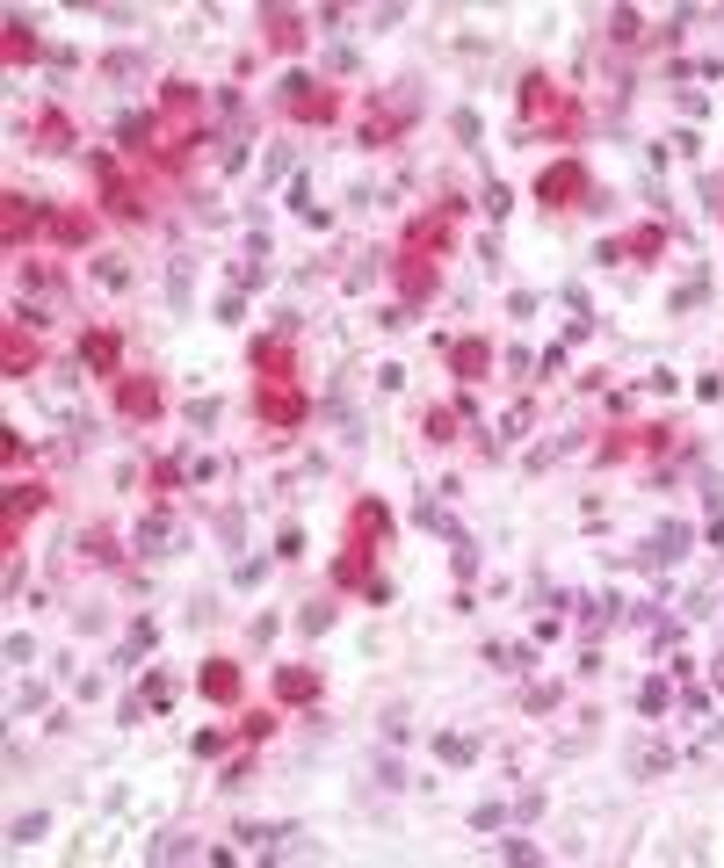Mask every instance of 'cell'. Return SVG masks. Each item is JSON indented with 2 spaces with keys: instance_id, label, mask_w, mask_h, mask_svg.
<instances>
[{
  "instance_id": "cell-47",
  "label": "cell",
  "mask_w": 724,
  "mask_h": 868,
  "mask_svg": "<svg viewBox=\"0 0 724 868\" xmlns=\"http://www.w3.org/2000/svg\"><path fill=\"white\" fill-rule=\"evenodd\" d=\"M478 203H486V217H493V225H500V217H507V210H515V196H507V189H500V181H493V189H486V196H478Z\"/></svg>"
},
{
  "instance_id": "cell-48",
  "label": "cell",
  "mask_w": 724,
  "mask_h": 868,
  "mask_svg": "<svg viewBox=\"0 0 724 868\" xmlns=\"http://www.w3.org/2000/svg\"><path fill=\"white\" fill-rule=\"evenodd\" d=\"M667 767H674L667 746H645V753H638V774H667Z\"/></svg>"
},
{
  "instance_id": "cell-21",
  "label": "cell",
  "mask_w": 724,
  "mask_h": 868,
  "mask_svg": "<svg viewBox=\"0 0 724 868\" xmlns=\"http://www.w3.org/2000/svg\"><path fill=\"white\" fill-rule=\"evenodd\" d=\"M116 145H124L131 152V160H153V152H160V116L153 109H131V116H116Z\"/></svg>"
},
{
  "instance_id": "cell-51",
  "label": "cell",
  "mask_w": 724,
  "mask_h": 868,
  "mask_svg": "<svg viewBox=\"0 0 724 868\" xmlns=\"http://www.w3.org/2000/svg\"><path fill=\"white\" fill-rule=\"evenodd\" d=\"M276 557H305V529H297V521H290V529L276 536Z\"/></svg>"
},
{
  "instance_id": "cell-54",
  "label": "cell",
  "mask_w": 724,
  "mask_h": 868,
  "mask_svg": "<svg viewBox=\"0 0 724 868\" xmlns=\"http://www.w3.org/2000/svg\"><path fill=\"white\" fill-rule=\"evenodd\" d=\"M276 174H290V145H276V152L261 160V181H276Z\"/></svg>"
},
{
  "instance_id": "cell-53",
  "label": "cell",
  "mask_w": 724,
  "mask_h": 868,
  "mask_svg": "<svg viewBox=\"0 0 724 868\" xmlns=\"http://www.w3.org/2000/svg\"><path fill=\"white\" fill-rule=\"evenodd\" d=\"M377 789H406V767L399 760H377Z\"/></svg>"
},
{
  "instance_id": "cell-19",
  "label": "cell",
  "mask_w": 724,
  "mask_h": 868,
  "mask_svg": "<svg viewBox=\"0 0 724 868\" xmlns=\"http://www.w3.org/2000/svg\"><path fill=\"white\" fill-rule=\"evenodd\" d=\"M449 239H457L449 210H428V217H413V225H406V239H399V246H406V254H435V261H442V254H449Z\"/></svg>"
},
{
  "instance_id": "cell-27",
  "label": "cell",
  "mask_w": 724,
  "mask_h": 868,
  "mask_svg": "<svg viewBox=\"0 0 724 868\" xmlns=\"http://www.w3.org/2000/svg\"><path fill=\"white\" fill-rule=\"evenodd\" d=\"M37 145H44V152H73V145H80L73 116H66V109H44V116H37Z\"/></svg>"
},
{
  "instance_id": "cell-22",
  "label": "cell",
  "mask_w": 724,
  "mask_h": 868,
  "mask_svg": "<svg viewBox=\"0 0 724 868\" xmlns=\"http://www.w3.org/2000/svg\"><path fill=\"white\" fill-rule=\"evenodd\" d=\"M326 695V680H319V666H276V702H290V709H305V702H319Z\"/></svg>"
},
{
  "instance_id": "cell-42",
  "label": "cell",
  "mask_w": 724,
  "mask_h": 868,
  "mask_svg": "<svg viewBox=\"0 0 724 868\" xmlns=\"http://www.w3.org/2000/svg\"><path fill=\"white\" fill-rule=\"evenodd\" d=\"M145 854H153V861H189L196 847H189V840H181V832H167V840H153V847H145Z\"/></svg>"
},
{
  "instance_id": "cell-8",
  "label": "cell",
  "mask_w": 724,
  "mask_h": 868,
  "mask_svg": "<svg viewBox=\"0 0 724 868\" xmlns=\"http://www.w3.org/2000/svg\"><path fill=\"white\" fill-rule=\"evenodd\" d=\"M384 268H391V283H399V304H406V312H420V304L442 290V261H435V254H406V246H399Z\"/></svg>"
},
{
  "instance_id": "cell-40",
  "label": "cell",
  "mask_w": 724,
  "mask_h": 868,
  "mask_svg": "<svg viewBox=\"0 0 724 868\" xmlns=\"http://www.w3.org/2000/svg\"><path fill=\"white\" fill-rule=\"evenodd\" d=\"M449 565H457V579H478V543L457 536V543H449Z\"/></svg>"
},
{
  "instance_id": "cell-5",
  "label": "cell",
  "mask_w": 724,
  "mask_h": 868,
  "mask_svg": "<svg viewBox=\"0 0 724 868\" xmlns=\"http://www.w3.org/2000/svg\"><path fill=\"white\" fill-rule=\"evenodd\" d=\"M536 203H543V210H587V203H594L587 160H551V167L536 174Z\"/></svg>"
},
{
  "instance_id": "cell-10",
  "label": "cell",
  "mask_w": 724,
  "mask_h": 868,
  "mask_svg": "<svg viewBox=\"0 0 724 868\" xmlns=\"http://www.w3.org/2000/svg\"><path fill=\"white\" fill-rule=\"evenodd\" d=\"M44 225H51V203L22 196V189L0 196V246H8V254H22V239H37Z\"/></svg>"
},
{
  "instance_id": "cell-30",
  "label": "cell",
  "mask_w": 724,
  "mask_h": 868,
  "mask_svg": "<svg viewBox=\"0 0 724 868\" xmlns=\"http://www.w3.org/2000/svg\"><path fill=\"white\" fill-rule=\"evenodd\" d=\"M645 37V15L638 8H609V44H638Z\"/></svg>"
},
{
  "instance_id": "cell-12",
  "label": "cell",
  "mask_w": 724,
  "mask_h": 868,
  "mask_svg": "<svg viewBox=\"0 0 724 868\" xmlns=\"http://www.w3.org/2000/svg\"><path fill=\"white\" fill-rule=\"evenodd\" d=\"M261 44L283 51V58H297V51L312 44V15H297V8H261Z\"/></svg>"
},
{
  "instance_id": "cell-49",
  "label": "cell",
  "mask_w": 724,
  "mask_h": 868,
  "mask_svg": "<svg viewBox=\"0 0 724 868\" xmlns=\"http://www.w3.org/2000/svg\"><path fill=\"white\" fill-rule=\"evenodd\" d=\"M8 666H37V644H29V637H22V630H15V637H8Z\"/></svg>"
},
{
  "instance_id": "cell-4",
  "label": "cell",
  "mask_w": 724,
  "mask_h": 868,
  "mask_svg": "<svg viewBox=\"0 0 724 868\" xmlns=\"http://www.w3.org/2000/svg\"><path fill=\"white\" fill-rule=\"evenodd\" d=\"M247 362H254L261 384H297V312H283L276 333H261L247 348Z\"/></svg>"
},
{
  "instance_id": "cell-1",
  "label": "cell",
  "mask_w": 724,
  "mask_h": 868,
  "mask_svg": "<svg viewBox=\"0 0 724 868\" xmlns=\"http://www.w3.org/2000/svg\"><path fill=\"white\" fill-rule=\"evenodd\" d=\"M522 123L529 131H558V138H572L580 131V102H572V87H558L551 73H522Z\"/></svg>"
},
{
  "instance_id": "cell-39",
  "label": "cell",
  "mask_w": 724,
  "mask_h": 868,
  "mask_svg": "<svg viewBox=\"0 0 724 868\" xmlns=\"http://www.w3.org/2000/svg\"><path fill=\"white\" fill-rule=\"evenodd\" d=\"M102 73H109V80H138V73H145V58H138V51H109V58H102Z\"/></svg>"
},
{
  "instance_id": "cell-15",
  "label": "cell",
  "mask_w": 724,
  "mask_h": 868,
  "mask_svg": "<svg viewBox=\"0 0 724 868\" xmlns=\"http://www.w3.org/2000/svg\"><path fill=\"white\" fill-rule=\"evenodd\" d=\"M442 355H449V377H457V384H486L493 377V340H478V333L442 340Z\"/></svg>"
},
{
  "instance_id": "cell-35",
  "label": "cell",
  "mask_w": 724,
  "mask_h": 868,
  "mask_svg": "<svg viewBox=\"0 0 724 868\" xmlns=\"http://www.w3.org/2000/svg\"><path fill=\"white\" fill-rule=\"evenodd\" d=\"M435 760H449V767H471V760H478V746H471V738H457V731H442V738H435Z\"/></svg>"
},
{
  "instance_id": "cell-32",
  "label": "cell",
  "mask_w": 724,
  "mask_h": 868,
  "mask_svg": "<svg viewBox=\"0 0 724 868\" xmlns=\"http://www.w3.org/2000/svg\"><path fill=\"white\" fill-rule=\"evenodd\" d=\"M153 644H160V630H153V623H131L124 651H116V666H138V659H145V651H153Z\"/></svg>"
},
{
  "instance_id": "cell-36",
  "label": "cell",
  "mask_w": 724,
  "mask_h": 868,
  "mask_svg": "<svg viewBox=\"0 0 724 868\" xmlns=\"http://www.w3.org/2000/svg\"><path fill=\"white\" fill-rule=\"evenodd\" d=\"M667 702H674V688H667V680H645V688H638V709H645V717H667Z\"/></svg>"
},
{
  "instance_id": "cell-16",
  "label": "cell",
  "mask_w": 724,
  "mask_h": 868,
  "mask_svg": "<svg viewBox=\"0 0 724 868\" xmlns=\"http://www.w3.org/2000/svg\"><path fill=\"white\" fill-rule=\"evenodd\" d=\"M391 529H399V521H391L384 500H355V507H348V543H355V550H384Z\"/></svg>"
},
{
  "instance_id": "cell-33",
  "label": "cell",
  "mask_w": 724,
  "mask_h": 868,
  "mask_svg": "<svg viewBox=\"0 0 724 868\" xmlns=\"http://www.w3.org/2000/svg\"><path fill=\"white\" fill-rule=\"evenodd\" d=\"M138 702H145V709H167V702H174V680L145 666V680H138Z\"/></svg>"
},
{
  "instance_id": "cell-24",
  "label": "cell",
  "mask_w": 724,
  "mask_h": 868,
  "mask_svg": "<svg viewBox=\"0 0 724 868\" xmlns=\"http://www.w3.org/2000/svg\"><path fill=\"white\" fill-rule=\"evenodd\" d=\"M688 543H696V529H688V521H667V529H652V543L638 557H645V565H681Z\"/></svg>"
},
{
  "instance_id": "cell-9",
  "label": "cell",
  "mask_w": 724,
  "mask_h": 868,
  "mask_svg": "<svg viewBox=\"0 0 724 868\" xmlns=\"http://www.w3.org/2000/svg\"><path fill=\"white\" fill-rule=\"evenodd\" d=\"M37 369H44V340L29 333V319H8V326H0V377L29 384Z\"/></svg>"
},
{
  "instance_id": "cell-29",
  "label": "cell",
  "mask_w": 724,
  "mask_h": 868,
  "mask_svg": "<svg viewBox=\"0 0 724 868\" xmlns=\"http://www.w3.org/2000/svg\"><path fill=\"white\" fill-rule=\"evenodd\" d=\"M457 406H428V413H420V442H435V449H449V442H457Z\"/></svg>"
},
{
  "instance_id": "cell-26",
  "label": "cell",
  "mask_w": 724,
  "mask_h": 868,
  "mask_svg": "<svg viewBox=\"0 0 724 868\" xmlns=\"http://www.w3.org/2000/svg\"><path fill=\"white\" fill-rule=\"evenodd\" d=\"M174 543H181V536H174V514H167V507L153 500V514L138 521V550H145V557H167Z\"/></svg>"
},
{
  "instance_id": "cell-28",
  "label": "cell",
  "mask_w": 724,
  "mask_h": 868,
  "mask_svg": "<svg viewBox=\"0 0 724 868\" xmlns=\"http://www.w3.org/2000/svg\"><path fill=\"white\" fill-rule=\"evenodd\" d=\"M616 246H623V261H659V254H667V225H638V232H623Z\"/></svg>"
},
{
  "instance_id": "cell-7",
  "label": "cell",
  "mask_w": 724,
  "mask_h": 868,
  "mask_svg": "<svg viewBox=\"0 0 724 868\" xmlns=\"http://www.w3.org/2000/svg\"><path fill=\"white\" fill-rule=\"evenodd\" d=\"M109 391H116V420H131V427H153L167 413V391H160V377H145V369H124Z\"/></svg>"
},
{
  "instance_id": "cell-25",
  "label": "cell",
  "mask_w": 724,
  "mask_h": 868,
  "mask_svg": "<svg viewBox=\"0 0 724 868\" xmlns=\"http://www.w3.org/2000/svg\"><path fill=\"white\" fill-rule=\"evenodd\" d=\"M44 239H51V246H66V254H80V246L95 239V217H87V210H51Z\"/></svg>"
},
{
  "instance_id": "cell-34",
  "label": "cell",
  "mask_w": 724,
  "mask_h": 868,
  "mask_svg": "<svg viewBox=\"0 0 724 868\" xmlns=\"http://www.w3.org/2000/svg\"><path fill=\"white\" fill-rule=\"evenodd\" d=\"M80 550L95 557V565H124V550H116V536H109V529H87V536H80Z\"/></svg>"
},
{
  "instance_id": "cell-23",
  "label": "cell",
  "mask_w": 724,
  "mask_h": 868,
  "mask_svg": "<svg viewBox=\"0 0 724 868\" xmlns=\"http://www.w3.org/2000/svg\"><path fill=\"white\" fill-rule=\"evenodd\" d=\"M0 58H8V66L44 58V37H37V22H29V15H8V29H0Z\"/></svg>"
},
{
  "instance_id": "cell-45",
  "label": "cell",
  "mask_w": 724,
  "mask_h": 868,
  "mask_svg": "<svg viewBox=\"0 0 724 868\" xmlns=\"http://www.w3.org/2000/svg\"><path fill=\"white\" fill-rule=\"evenodd\" d=\"M95 283H102V290H124L131 268H124V261H95Z\"/></svg>"
},
{
  "instance_id": "cell-18",
  "label": "cell",
  "mask_w": 724,
  "mask_h": 868,
  "mask_svg": "<svg viewBox=\"0 0 724 868\" xmlns=\"http://www.w3.org/2000/svg\"><path fill=\"white\" fill-rule=\"evenodd\" d=\"M196 688H203V702L232 709L239 695H247V673H239V659H203V666H196Z\"/></svg>"
},
{
  "instance_id": "cell-2",
  "label": "cell",
  "mask_w": 724,
  "mask_h": 868,
  "mask_svg": "<svg viewBox=\"0 0 724 868\" xmlns=\"http://www.w3.org/2000/svg\"><path fill=\"white\" fill-rule=\"evenodd\" d=\"M276 109H283L290 123H305V131H312V123L326 131V123L341 116V87H334V80H312V73H283V87H276Z\"/></svg>"
},
{
  "instance_id": "cell-38",
  "label": "cell",
  "mask_w": 724,
  "mask_h": 868,
  "mask_svg": "<svg viewBox=\"0 0 724 868\" xmlns=\"http://www.w3.org/2000/svg\"><path fill=\"white\" fill-rule=\"evenodd\" d=\"M276 724H283V717H276V709H254V717H247V724H239V738H247V746H261V738H276Z\"/></svg>"
},
{
  "instance_id": "cell-6",
  "label": "cell",
  "mask_w": 724,
  "mask_h": 868,
  "mask_svg": "<svg viewBox=\"0 0 724 868\" xmlns=\"http://www.w3.org/2000/svg\"><path fill=\"white\" fill-rule=\"evenodd\" d=\"M254 420H261L268 434H297V427L312 420L305 384H254Z\"/></svg>"
},
{
  "instance_id": "cell-3",
  "label": "cell",
  "mask_w": 724,
  "mask_h": 868,
  "mask_svg": "<svg viewBox=\"0 0 724 868\" xmlns=\"http://www.w3.org/2000/svg\"><path fill=\"white\" fill-rule=\"evenodd\" d=\"M87 167H95V181H102L109 217H124V225H145V217H153V196H145V181H131L116 152H87Z\"/></svg>"
},
{
  "instance_id": "cell-44",
  "label": "cell",
  "mask_w": 724,
  "mask_h": 868,
  "mask_svg": "<svg viewBox=\"0 0 724 868\" xmlns=\"http://www.w3.org/2000/svg\"><path fill=\"white\" fill-rule=\"evenodd\" d=\"M449 131H457L464 145H478V138H486V123H478V109H457V116H449Z\"/></svg>"
},
{
  "instance_id": "cell-31",
  "label": "cell",
  "mask_w": 724,
  "mask_h": 868,
  "mask_svg": "<svg viewBox=\"0 0 724 868\" xmlns=\"http://www.w3.org/2000/svg\"><path fill=\"white\" fill-rule=\"evenodd\" d=\"M181 478H189V456H160V463H153V500H167Z\"/></svg>"
},
{
  "instance_id": "cell-46",
  "label": "cell",
  "mask_w": 724,
  "mask_h": 868,
  "mask_svg": "<svg viewBox=\"0 0 724 868\" xmlns=\"http://www.w3.org/2000/svg\"><path fill=\"white\" fill-rule=\"evenodd\" d=\"M268 579V557H239V572H232V586H261Z\"/></svg>"
},
{
  "instance_id": "cell-13",
  "label": "cell",
  "mask_w": 724,
  "mask_h": 868,
  "mask_svg": "<svg viewBox=\"0 0 724 868\" xmlns=\"http://www.w3.org/2000/svg\"><path fill=\"white\" fill-rule=\"evenodd\" d=\"M80 369H95L102 384H116V377H124V333H116V326L80 333Z\"/></svg>"
},
{
  "instance_id": "cell-11",
  "label": "cell",
  "mask_w": 724,
  "mask_h": 868,
  "mask_svg": "<svg viewBox=\"0 0 724 868\" xmlns=\"http://www.w3.org/2000/svg\"><path fill=\"white\" fill-rule=\"evenodd\" d=\"M413 109H420L413 80H399V87H391V102H384V109L370 102V116H362V145H399V131L413 123Z\"/></svg>"
},
{
  "instance_id": "cell-17",
  "label": "cell",
  "mask_w": 724,
  "mask_h": 868,
  "mask_svg": "<svg viewBox=\"0 0 724 868\" xmlns=\"http://www.w3.org/2000/svg\"><path fill=\"white\" fill-rule=\"evenodd\" d=\"M674 442V427H616V434H601V463H623V456H652V449H667Z\"/></svg>"
},
{
  "instance_id": "cell-43",
  "label": "cell",
  "mask_w": 724,
  "mask_h": 868,
  "mask_svg": "<svg viewBox=\"0 0 724 868\" xmlns=\"http://www.w3.org/2000/svg\"><path fill=\"white\" fill-rule=\"evenodd\" d=\"M225 746H232V738H225V731H196V738H189V753H196V760H218Z\"/></svg>"
},
{
  "instance_id": "cell-14",
  "label": "cell",
  "mask_w": 724,
  "mask_h": 868,
  "mask_svg": "<svg viewBox=\"0 0 724 868\" xmlns=\"http://www.w3.org/2000/svg\"><path fill=\"white\" fill-rule=\"evenodd\" d=\"M51 507V492L37 485V478H29V485H8V521H0V543H8V557L22 550V521H37Z\"/></svg>"
},
{
  "instance_id": "cell-50",
  "label": "cell",
  "mask_w": 724,
  "mask_h": 868,
  "mask_svg": "<svg viewBox=\"0 0 724 868\" xmlns=\"http://www.w3.org/2000/svg\"><path fill=\"white\" fill-rule=\"evenodd\" d=\"M500 818H507L500 803H478V811H471V832H500Z\"/></svg>"
},
{
  "instance_id": "cell-52",
  "label": "cell",
  "mask_w": 724,
  "mask_h": 868,
  "mask_svg": "<svg viewBox=\"0 0 724 868\" xmlns=\"http://www.w3.org/2000/svg\"><path fill=\"white\" fill-rule=\"evenodd\" d=\"M536 377H565V348H543L536 355Z\"/></svg>"
},
{
  "instance_id": "cell-41",
  "label": "cell",
  "mask_w": 724,
  "mask_h": 868,
  "mask_svg": "<svg viewBox=\"0 0 724 868\" xmlns=\"http://www.w3.org/2000/svg\"><path fill=\"white\" fill-rule=\"evenodd\" d=\"M44 825H51L44 811H29V818H15V825H8V840H15V847H29V840H44Z\"/></svg>"
},
{
  "instance_id": "cell-20",
  "label": "cell",
  "mask_w": 724,
  "mask_h": 868,
  "mask_svg": "<svg viewBox=\"0 0 724 868\" xmlns=\"http://www.w3.org/2000/svg\"><path fill=\"white\" fill-rule=\"evenodd\" d=\"M384 572H377V550H355V543H341V557H334V586H348V594H370Z\"/></svg>"
},
{
  "instance_id": "cell-37",
  "label": "cell",
  "mask_w": 724,
  "mask_h": 868,
  "mask_svg": "<svg viewBox=\"0 0 724 868\" xmlns=\"http://www.w3.org/2000/svg\"><path fill=\"white\" fill-rule=\"evenodd\" d=\"M297 630H305V637L334 630V608H326V601H305V608H297Z\"/></svg>"
}]
</instances>
